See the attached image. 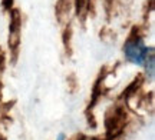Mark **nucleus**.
Returning <instances> with one entry per match:
<instances>
[{"instance_id": "1", "label": "nucleus", "mask_w": 155, "mask_h": 140, "mask_svg": "<svg viewBox=\"0 0 155 140\" xmlns=\"http://www.w3.org/2000/svg\"><path fill=\"white\" fill-rule=\"evenodd\" d=\"M124 53L128 62L134 63L137 66H144L148 57L154 53V49L148 47L141 37H131L124 46Z\"/></svg>"}, {"instance_id": "2", "label": "nucleus", "mask_w": 155, "mask_h": 140, "mask_svg": "<svg viewBox=\"0 0 155 140\" xmlns=\"http://www.w3.org/2000/svg\"><path fill=\"white\" fill-rule=\"evenodd\" d=\"M56 140H66V136L63 135V133H59V136L56 137Z\"/></svg>"}]
</instances>
